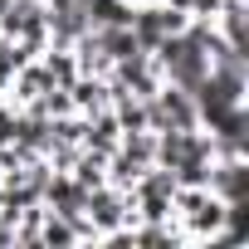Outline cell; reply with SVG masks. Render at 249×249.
<instances>
[{
  "label": "cell",
  "instance_id": "obj_1",
  "mask_svg": "<svg viewBox=\"0 0 249 249\" xmlns=\"http://www.w3.org/2000/svg\"><path fill=\"white\" fill-rule=\"evenodd\" d=\"M166 64L181 83H200V73H205V59L196 54V44H166Z\"/></svg>",
  "mask_w": 249,
  "mask_h": 249
}]
</instances>
